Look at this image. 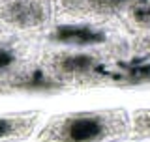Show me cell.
<instances>
[{
  "label": "cell",
  "instance_id": "obj_11",
  "mask_svg": "<svg viewBox=\"0 0 150 142\" xmlns=\"http://www.w3.org/2000/svg\"><path fill=\"white\" fill-rule=\"evenodd\" d=\"M143 127H144V129H146L148 133H150V114H148V116L143 120Z\"/></svg>",
  "mask_w": 150,
  "mask_h": 142
},
{
  "label": "cell",
  "instance_id": "obj_4",
  "mask_svg": "<svg viewBox=\"0 0 150 142\" xmlns=\"http://www.w3.org/2000/svg\"><path fill=\"white\" fill-rule=\"evenodd\" d=\"M94 71H100V73L111 77L112 80H120V82H128V84H139V82H148L150 80V62H146V60L122 62L105 69L96 65Z\"/></svg>",
  "mask_w": 150,
  "mask_h": 142
},
{
  "label": "cell",
  "instance_id": "obj_3",
  "mask_svg": "<svg viewBox=\"0 0 150 142\" xmlns=\"http://www.w3.org/2000/svg\"><path fill=\"white\" fill-rule=\"evenodd\" d=\"M54 41L66 45H98L105 41V32L88 25H62L51 34Z\"/></svg>",
  "mask_w": 150,
  "mask_h": 142
},
{
  "label": "cell",
  "instance_id": "obj_9",
  "mask_svg": "<svg viewBox=\"0 0 150 142\" xmlns=\"http://www.w3.org/2000/svg\"><path fill=\"white\" fill-rule=\"evenodd\" d=\"M15 129H17V124L13 120H9V118H0V138L13 135Z\"/></svg>",
  "mask_w": 150,
  "mask_h": 142
},
{
  "label": "cell",
  "instance_id": "obj_10",
  "mask_svg": "<svg viewBox=\"0 0 150 142\" xmlns=\"http://www.w3.org/2000/svg\"><path fill=\"white\" fill-rule=\"evenodd\" d=\"M15 62V54L9 49H0V69H8Z\"/></svg>",
  "mask_w": 150,
  "mask_h": 142
},
{
  "label": "cell",
  "instance_id": "obj_2",
  "mask_svg": "<svg viewBox=\"0 0 150 142\" xmlns=\"http://www.w3.org/2000/svg\"><path fill=\"white\" fill-rule=\"evenodd\" d=\"M2 17L11 25L30 28L41 25L47 17V11L34 0H9L2 6Z\"/></svg>",
  "mask_w": 150,
  "mask_h": 142
},
{
  "label": "cell",
  "instance_id": "obj_7",
  "mask_svg": "<svg viewBox=\"0 0 150 142\" xmlns=\"http://www.w3.org/2000/svg\"><path fill=\"white\" fill-rule=\"evenodd\" d=\"M131 17L139 25H150V0H133Z\"/></svg>",
  "mask_w": 150,
  "mask_h": 142
},
{
  "label": "cell",
  "instance_id": "obj_8",
  "mask_svg": "<svg viewBox=\"0 0 150 142\" xmlns=\"http://www.w3.org/2000/svg\"><path fill=\"white\" fill-rule=\"evenodd\" d=\"M133 0H88L90 8H94L96 11H116V9H122L124 6H128Z\"/></svg>",
  "mask_w": 150,
  "mask_h": 142
},
{
  "label": "cell",
  "instance_id": "obj_6",
  "mask_svg": "<svg viewBox=\"0 0 150 142\" xmlns=\"http://www.w3.org/2000/svg\"><path fill=\"white\" fill-rule=\"evenodd\" d=\"M96 58L90 54H68L58 62V67L64 73H88L96 69Z\"/></svg>",
  "mask_w": 150,
  "mask_h": 142
},
{
  "label": "cell",
  "instance_id": "obj_5",
  "mask_svg": "<svg viewBox=\"0 0 150 142\" xmlns=\"http://www.w3.org/2000/svg\"><path fill=\"white\" fill-rule=\"evenodd\" d=\"M15 86L21 90H32V92H51V90H58L60 84L49 75H45L41 69H34L32 73L25 75Z\"/></svg>",
  "mask_w": 150,
  "mask_h": 142
},
{
  "label": "cell",
  "instance_id": "obj_1",
  "mask_svg": "<svg viewBox=\"0 0 150 142\" xmlns=\"http://www.w3.org/2000/svg\"><path fill=\"white\" fill-rule=\"evenodd\" d=\"M109 133V124L101 114H75L58 127L62 142H100Z\"/></svg>",
  "mask_w": 150,
  "mask_h": 142
}]
</instances>
